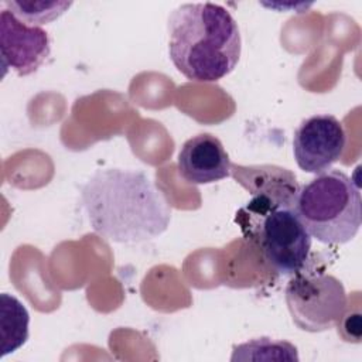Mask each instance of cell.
<instances>
[{
	"label": "cell",
	"instance_id": "obj_11",
	"mask_svg": "<svg viewBox=\"0 0 362 362\" xmlns=\"http://www.w3.org/2000/svg\"><path fill=\"white\" fill-rule=\"evenodd\" d=\"M230 361H298V354L287 341L262 337L235 345Z\"/></svg>",
	"mask_w": 362,
	"mask_h": 362
},
{
	"label": "cell",
	"instance_id": "obj_1",
	"mask_svg": "<svg viewBox=\"0 0 362 362\" xmlns=\"http://www.w3.org/2000/svg\"><path fill=\"white\" fill-rule=\"evenodd\" d=\"M81 201L93 230L117 243L154 239L171 221L164 194L141 170H96L81 188Z\"/></svg>",
	"mask_w": 362,
	"mask_h": 362
},
{
	"label": "cell",
	"instance_id": "obj_8",
	"mask_svg": "<svg viewBox=\"0 0 362 362\" xmlns=\"http://www.w3.org/2000/svg\"><path fill=\"white\" fill-rule=\"evenodd\" d=\"M230 175L252 195L246 206L296 208L301 187L294 173L288 168L273 164H232Z\"/></svg>",
	"mask_w": 362,
	"mask_h": 362
},
{
	"label": "cell",
	"instance_id": "obj_12",
	"mask_svg": "<svg viewBox=\"0 0 362 362\" xmlns=\"http://www.w3.org/2000/svg\"><path fill=\"white\" fill-rule=\"evenodd\" d=\"M10 13L28 25L51 23L61 17L71 6L72 1H35V0H11L3 3Z\"/></svg>",
	"mask_w": 362,
	"mask_h": 362
},
{
	"label": "cell",
	"instance_id": "obj_10",
	"mask_svg": "<svg viewBox=\"0 0 362 362\" xmlns=\"http://www.w3.org/2000/svg\"><path fill=\"white\" fill-rule=\"evenodd\" d=\"M28 322L30 315L23 303L14 296L3 293L0 296V356L14 352L25 344L28 339Z\"/></svg>",
	"mask_w": 362,
	"mask_h": 362
},
{
	"label": "cell",
	"instance_id": "obj_9",
	"mask_svg": "<svg viewBox=\"0 0 362 362\" xmlns=\"http://www.w3.org/2000/svg\"><path fill=\"white\" fill-rule=\"evenodd\" d=\"M230 158L218 137L199 133L188 139L177 160L180 175L189 184H212L230 175Z\"/></svg>",
	"mask_w": 362,
	"mask_h": 362
},
{
	"label": "cell",
	"instance_id": "obj_4",
	"mask_svg": "<svg viewBox=\"0 0 362 362\" xmlns=\"http://www.w3.org/2000/svg\"><path fill=\"white\" fill-rule=\"evenodd\" d=\"M236 221L242 225L264 259L283 276L300 272L308 260L311 235L293 206L249 208L245 206Z\"/></svg>",
	"mask_w": 362,
	"mask_h": 362
},
{
	"label": "cell",
	"instance_id": "obj_3",
	"mask_svg": "<svg viewBox=\"0 0 362 362\" xmlns=\"http://www.w3.org/2000/svg\"><path fill=\"white\" fill-rule=\"evenodd\" d=\"M296 211L311 238L327 245L352 240L362 223L359 188L339 170L317 174L303 185Z\"/></svg>",
	"mask_w": 362,
	"mask_h": 362
},
{
	"label": "cell",
	"instance_id": "obj_5",
	"mask_svg": "<svg viewBox=\"0 0 362 362\" xmlns=\"http://www.w3.org/2000/svg\"><path fill=\"white\" fill-rule=\"evenodd\" d=\"M286 303L293 322L307 332L337 327L348 308L344 284L335 276L303 269L288 280Z\"/></svg>",
	"mask_w": 362,
	"mask_h": 362
},
{
	"label": "cell",
	"instance_id": "obj_7",
	"mask_svg": "<svg viewBox=\"0 0 362 362\" xmlns=\"http://www.w3.org/2000/svg\"><path fill=\"white\" fill-rule=\"evenodd\" d=\"M0 52L3 75L11 68L20 76L35 72L51 52L48 33L18 20L7 8L0 13Z\"/></svg>",
	"mask_w": 362,
	"mask_h": 362
},
{
	"label": "cell",
	"instance_id": "obj_6",
	"mask_svg": "<svg viewBox=\"0 0 362 362\" xmlns=\"http://www.w3.org/2000/svg\"><path fill=\"white\" fill-rule=\"evenodd\" d=\"M346 134L332 115H314L304 119L293 136L297 165L310 174H321L337 163L345 150Z\"/></svg>",
	"mask_w": 362,
	"mask_h": 362
},
{
	"label": "cell",
	"instance_id": "obj_2",
	"mask_svg": "<svg viewBox=\"0 0 362 362\" xmlns=\"http://www.w3.org/2000/svg\"><path fill=\"white\" fill-rule=\"evenodd\" d=\"M168 54L189 81L216 82L239 62L242 40L232 14L215 3H187L168 17Z\"/></svg>",
	"mask_w": 362,
	"mask_h": 362
}]
</instances>
